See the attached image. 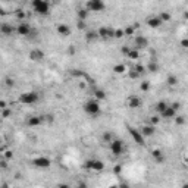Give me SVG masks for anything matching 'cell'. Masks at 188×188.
I'll list each match as a JSON object with an SVG mask.
<instances>
[{
    "label": "cell",
    "mask_w": 188,
    "mask_h": 188,
    "mask_svg": "<svg viewBox=\"0 0 188 188\" xmlns=\"http://www.w3.org/2000/svg\"><path fill=\"white\" fill-rule=\"evenodd\" d=\"M84 112L93 118H97L102 112V107H100V102L97 99H91L88 102H85L84 104Z\"/></svg>",
    "instance_id": "1"
},
{
    "label": "cell",
    "mask_w": 188,
    "mask_h": 188,
    "mask_svg": "<svg viewBox=\"0 0 188 188\" xmlns=\"http://www.w3.org/2000/svg\"><path fill=\"white\" fill-rule=\"evenodd\" d=\"M32 8L41 16H47L50 13V3L47 0H32Z\"/></svg>",
    "instance_id": "2"
},
{
    "label": "cell",
    "mask_w": 188,
    "mask_h": 188,
    "mask_svg": "<svg viewBox=\"0 0 188 188\" xmlns=\"http://www.w3.org/2000/svg\"><path fill=\"white\" fill-rule=\"evenodd\" d=\"M110 151L113 156H122L124 151H125V144L122 140H118V138H113V141L110 143Z\"/></svg>",
    "instance_id": "3"
},
{
    "label": "cell",
    "mask_w": 188,
    "mask_h": 188,
    "mask_svg": "<svg viewBox=\"0 0 188 188\" xmlns=\"http://www.w3.org/2000/svg\"><path fill=\"white\" fill-rule=\"evenodd\" d=\"M84 168L88 171H94V172H100L104 169V163L99 159H90L84 163Z\"/></svg>",
    "instance_id": "4"
},
{
    "label": "cell",
    "mask_w": 188,
    "mask_h": 188,
    "mask_svg": "<svg viewBox=\"0 0 188 188\" xmlns=\"http://www.w3.org/2000/svg\"><path fill=\"white\" fill-rule=\"evenodd\" d=\"M19 102L24 104H34L38 102V94L35 91H28V93H24L19 96Z\"/></svg>",
    "instance_id": "5"
},
{
    "label": "cell",
    "mask_w": 188,
    "mask_h": 188,
    "mask_svg": "<svg viewBox=\"0 0 188 188\" xmlns=\"http://www.w3.org/2000/svg\"><path fill=\"white\" fill-rule=\"evenodd\" d=\"M87 9L90 12H102L106 9V5L103 0H88L87 2Z\"/></svg>",
    "instance_id": "6"
},
{
    "label": "cell",
    "mask_w": 188,
    "mask_h": 188,
    "mask_svg": "<svg viewBox=\"0 0 188 188\" xmlns=\"http://www.w3.org/2000/svg\"><path fill=\"white\" fill-rule=\"evenodd\" d=\"M128 132L131 134L132 140L135 141V143H137L138 146H144V143H146L144 138H146V137H144L143 134H141V131H140V129H135V128L129 126V128H128Z\"/></svg>",
    "instance_id": "7"
},
{
    "label": "cell",
    "mask_w": 188,
    "mask_h": 188,
    "mask_svg": "<svg viewBox=\"0 0 188 188\" xmlns=\"http://www.w3.org/2000/svg\"><path fill=\"white\" fill-rule=\"evenodd\" d=\"M32 163H34V166L35 168H40V169H47V168H50V164H52V160L49 159V157H35L34 160H32Z\"/></svg>",
    "instance_id": "8"
},
{
    "label": "cell",
    "mask_w": 188,
    "mask_h": 188,
    "mask_svg": "<svg viewBox=\"0 0 188 188\" xmlns=\"http://www.w3.org/2000/svg\"><path fill=\"white\" fill-rule=\"evenodd\" d=\"M16 34L18 35H22V37H28L31 34V27H30V24L27 22H21L18 24V27H16Z\"/></svg>",
    "instance_id": "9"
},
{
    "label": "cell",
    "mask_w": 188,
    "mask_h": 188,
    "mask_svg": "<svg viewBox=\"0 0 188 188\" xmlns=\"http://www.w3.org/2000/svg\"><path fill=\"white\" fill-rule=\"evenodd\" d=\"M134 46H135V49H138V50L147 49V47H149V40H147V37H144V35H137L135 40H134Z\"/></svg>",
    "instance_id": "10"
},
{
    "label": "cell",
    "mask_w": 188,
    "mask_h": 188,
    "mask_svg": "<svg viewBox=\"0 0 188 188\" xmlns=\"http://www.w3.org/2000/svg\"><path fill=\"white\" fill-rule=\"evenodd\" d=\"M97 32H99V37H100V38H104V40L115 37V30L107 28V27H100V28L97 30Z\"/></svg>",
    "instance_id": "11"
},
{
    "label": "cell",
    "mask_w": 188,
    "mask_h": 188,
    "mask_svg": "<svg viewBox=\"0 0 188 188\" xmlns=\"http://www.w3.org/2000/svg\"><path fill=\"white\" fill-rule=\"evenodd\" d=\"M126 104H128V107H131V109H138V107L143 106V100H141L138 96H131V97L128 99Z\"/></svg>",
    "instance_id": "12"
},
{
    "label": "cell",
    "mask_w": 188,
    "mask_h": 188,
    "mask_svg": "<svg viewBox=\"0 0 188 188\" xmlns=\"http://www.w3.org/2000/svg\"><path fill=\"white\" fill-rule=\"evenodd\" d=\"M175 116H176V110L172 106H168L160 113V118H163V119H175Z\"/></svg>",
    "instance_id": "13"
},
{
    "label": "cell",
    "mask_w": 188,
    "mask_h": 188,
    "mask_svg": "<svg viewBox=\"0 0 188 188\" xmlns=\"http://www.w3.org/2000/svg\"><path fill=\"white\" fill-rule=\"evenodd\" d=\"M162 24H163V21L160 19V16H150V18L147 19V25H149L150 28H153V30L162 27Z\"/></svg>",
    "instance_id": "14"
},
{
    "label": "cell",
    "mask_w": 188,
    "mask_h": 188,
    "mask_svg": "<svg viewBox=\"0 0 188 188\" xmlns=\"http://www.w3.org/2000/svg\"><path fill=\"white\" fill-rule=\"evenodd\" d=\"M56 31L60 37H68L70 35V27L66 25V24H59V25L56 27Z\"/></svg>",
    "instance_id": "15"
},
{
    "label": "cell",
    "mask_w": 188,
    "mask_h": 188,
    "mask_svg": "<svg viewBox=\"0 0 188 188\" xmlns=\"http://www.w3.org/2000/svg\"><path fill=\"white\" fill-rule=\"evenodd\" d=\"M28 56H30V59H31L32 62H41V60L44 59V53H43L40 49H34V50H31Z\"/></svg>",
    "instance_id": "16"
},
{
    "label": "cell",
    "mask_w": 188,
    "mask_h": 188,
    "mask_svg": "<svg viewBox=\"0 0 188 188\" xmlns=\"http://www.w3.org/2000/svg\"><path fill=\"white\" fill-rule=\"evenodd\" d=\"M16 30L10 25V24H8V22H5V24H2V27H0V32H2L3 35H6V37H9V35H12L13 32H15Z\"/></svg>",
    "instance_id": "17"
},
{
    "label": "cell",
    "mask_w": 188,
    "mask_h": 188,
    "mask_svg": "<svg viewBox=\"0 0 188 188\" xmlns=\"http://www.w3.org/2000/svg\"><path fill=\"white\" fill-rule=\"evenodd\" d=\"M141 134H143L144 137H153L154 135V132H156V128H154V125H144V126H141Z\"/></svg>",
    "instance_id": "18"
},
{
    "label": "cell",
    "mask_w": 188,
    "mask_h": 188,
    "mask_svg": "<svg viewBox=\"0 0 188 188\" xmlns=\"http://www.w3.org/2000/svg\"><path fill=\"white\" fill-rule=\"evenodd\" d=\"M151 157L157 162V163H162V162H164V154L159 150V149H154V150H151Z\"/></svg>",
    "instance_id": "19"
},
{
    "label": "cell",
    "mask_w": 188,
    "mask_h": 188,
    "mask_svg": "<svg viewBox=\"0 0 188 188\" xmlns=\"http://www.w3.org/2000/svg\"><path fill=\"white\" fill-rule=\"evenodd\" d=\"M41 122H43L41 116H31V118H28L27 125H28V126H38Z\"/></svg>",
    "instance_id": "20"
},
{
    "label": "cell",
    "mask_w": 188,
    "mask_h": 188,
    "mask_svg": "<svg viewBox=\"0 0 188 188\" xmlns=\"http://www.w3.org/2000/svg\"><path fill=\"white\" fill-rule=\"evenodd\" d=\"M94 99H97L99 102H102V100H106V93L103 91V90H100V88H96L94 90Z\"/></svg>",
    "instance_id": "21"
},
{
    "label": "cell",
    "mask_w": 188,
    "mask_h": 188,
    "mask_svg": "<svg viewBox=\"0 0 188 188\" xmlns=\"http://www.w3.org/2000/svg\"><path fill=\"white\" fill-rule=\"evenodd\" d=\"M126 57H128V59H134V60H135V59H140V50L135 49V47H132V49H129Z\"/></svg>",
    "instance_id": "22"
},
{
    "label": "cell",
    "mask_w": 188,
    "mask_h": 188,
    "mask_svg": "<svg viewBox=\"0 0 188 188\" xmlns=\"http://www.w3.org/2000/svg\"><path fill=\"white\" fill-rule=\"evenodd\" d=\"M113 72H115V74H119V75H122V74H125V72H126V66H125V65H122V63H119V65H115V66H113Z\"/></svg>",
    "instance_id": "23"
},
{
    "label": "cell",
    "mask_w": 188,
    "mask_h": 188,
    "mask_svg": "<svg viewBox=\"0 0 188 188\" xmlns=\"http://www.w3.org/2000/svg\"><path fill=\"white\" fill-rule=\"evenodd\" d=\"M146 68H147L149 72H157V70H159V65H157L156 62H153V60H150L149 65H147Z\"/></svg>",
    "instance_id": "24"
},
{
    "label": "cell",
    "mask_w": 188,
    "mask_h": 188,
    "mask_svg": "<svg viewBox=\"0 0 188 188\" xmlns=\"http://www.w3.org/2000/svg\"><path fill=\"white\" fill-rule=\"evenodd\" d=\"M166 82H168L169 87H175V85H178V77H175V75H169L168 79H166Z\"/></svg>",
    "instance_id": "25"
},
{
    "label": "cell",
    "mask_w": 188,
    "mask_h": 188,
    "mask_svg": "<svg viewBox=\"0 0 188 188\" xmlns=\"http://www.w3.org/2000/svg\"><path fill=\"white\" fill-rule=\"evenodd\" d=\"M85 38H87V41H93V40L99 38V32L97 31H88L87 35H85Z\"/></svg>",
    "instance_id": "26"
},
{
    "label": "cell",
    "mask_w": 188,
    "mask_h": 188,
    "mask_svg": "<svg viewBox=\"0 0 188 188\" xmlns=\"http://www.w3.org/2000/svg\"><path fill=\"white\" fill-rule=\"evenodd\" d=\"M168 106H169V104H168L166 102H163V100H162V102H159V103L156 104V110H157L159 113H162V112H163L164 109H166Z\"/></svg>",
    "instance_id": "27"
},
{
    "label": "cell",
    "mask_w": 188,
    "mask_h": 188,
    "mask_svg": "<svg viewBox=\"0 0 188 188\" xmlns=\"http://www.w3.org/2000/svg\"><path fill=\"white\" fill-rule=\"evenodd\" d=\"M134 69H135V70H137V72H138V74H140V75H143V74H144V72H146V70H147V68H146V66H144V65H141V63H137V65H135V68H134Z\"/></svg>",
    "instance_id": "28"
},
{
    "label": "cell",
    "mask_w": 188,
    "mask_h": 188,
    "mask_svg": "<svg viewBox=\"0 0 188 188\" xmlns=\"http://www.w3.org/2000/svg\"><path fill=\"white\" fill-rule=\"evenodd\" d=\"M160 19L163 21V22H168V21H171V13L169 12H160Z\"/></svg>",
    "instance_id": "29"
},
{
    "label": "cell",
    "mask_w": 188,
    "mask_h": 188,
    "mask_svg": "<svg viewBox=\"0 0 188 188\" xmlns=\"http://www.w3.org/2000/svg\"><path fill=\"white\" fill-rule=\"evenodd\" d=\"M140 90L144 91V93L149 91V90H150V82H149V81H143V82L140 84Z\"/></svg>",
    "instance_id": "30"
},
{
    "label": "cell",
    "mask_w": 188,
    "mask_h": 188,
    "mask_svg": "<svg viewBox=\"0 0 188 188\" xmlns=\"http://www.w3.org/2000/svg\"><path fill=\"white\" fill-rule=\"evenodd\" d=\"M124 31H125V35H134L135 34V27L134 25H128Z\"/></svg>",
    "instance_id": "31"
},
{
    "label": "cell",
    "mask_w": 188,
    "mask_h": 188,
    "mask_svg": "<svg viewBox=\"0 0 188 188\" xmlns=\"http://www.w3.org/2000/svg\"><path fill=\"white\" fill-rule=\"evenodd\" d=\"M87 15H88V9H79V10H78V18H79V19L84 21V19L87 18Z\"/></svg>",
    "instance_id": "32"
},
{
    "label": "cell",
    "mask_w": 188,
    "mask_h": 188,
    "mask_svg": "<svg viewBox=\"0 0 188 188\" xmlns=\"http://www.w3.org/2000/svg\"><path fill=\"white\" fill-rule=\"evenodd\" d=\"M15 15H16V18H18V19H19L21 22H22L24 19H25V16H27V15H25V12H24V10H21V9H18Z\"/></svg>",
    "instance_id": "33"
},
{
    "label": "cell",
    "mask_w": 188,
    "mask_h": 188,
    "mask_svg": "<svg viewBox=\"0 0 188 188\" xmlns=\"http://www.w3.org/2000/svg\"><path fill=\"white\" fill-rule=\"evenodd\" d=\"M175 124L179 125V126L184 125V124H185V118H184V116H175Z\"/></svg>",
    "instance_id": "34"
},
{
    "label": "cell",
    "mask_w": 188,
    "mask_h": 188,
    "mask_svg": "<svg viewBox=\"0 0 188 188\" xmlns=\"http://www.w3.org/2000/svg\"><path fill=\"white\" fill-rule=\"evenodd\" d=\"M103 140L106 141V143H112V141H113V137H112L110 132H104V134H103Z\"/></svg>",
    "instance_id": "35"
},
{
    "label": "cell",
    "mask_w": 188,
    "mask_h": 188,
    "mask_svg": "<svg viewBox=\"0 0 188 188\" xmlns=\"http://www.w3.org/2000/svg\"><path fill=\"white\" fill-rule=\"evenodd\" d=\"M124 35H125L124 30H115V38H122Z\"/></svg>",
    "instance_id": "36"
},
{
    "label": "cell",
    "mask_w": 188,
    "mask_h": 188,
    "mask_svg": "<svg viewBox=\"0 0 188 188\" xmlns=\"http://www.w3.org/2000/svg\"><path fill=\"white\" fill-rule=\"evenodd\" d=\"M138 77H141L138 72H137V70L135 69H132V70H129V78H132V79H137Z\"/></svg>",
    "instance_id": "37"
},
{
    "label": "cell",
    "mask_w": 188,
    "mask_h": 188,
    "mask_svg": "<svg viewBox=\"0 0 188 188\" xmlns=\"http://www.w3.org/2000/svg\"><path fill=\"white\" fill-rule=\"evenodd\" d=\"M122 172V166H121V164H116V166L113 168V173L115 175H119Z\"/></svg>",
    "instance_id": "38"
},
{
    "label": "cell",
    "mask_w": 188,
    "mask_h": 188,
    "mask_svg": "<svg viewBox=\"0 0 188 188\" xmlns=\"http://www.w3.org/2000/svg\"><path fill=\"white\" fill-rule=\"evenodd\" d=\"M181 47H182V49H188V37L181 40Z\"/></svg>",
    "instance_id": "39"
},
{
    "label": "cell",
    "mask_w": 188,
    "mask_h": 188,
    "mask_svg": "<svg viewBox=\"0 0 188 188\" xmlns=\"http://www.w3.org/2000/svg\"><path fill=\"white\" fill-rule=\"evenodd\" d=\"M150 122H151V125H156V124H159V122H160V118H159V116H151Z\"/></svg>",
    "instance_id": "40"
},
{
    "label": "cell",
    "mask_w": 188,
    "mask_h": 188,
    "mask_svg": "<svg viewBox=\"0 0 188 188\" xmlns=\"http://www.w3.org/2000/svg\"><path fill=\"white\" fill-rule=\"evenodd\" d=\"M12 113V110H9V109H3V113H2V118H8L9 115Z\"/></svg>",
    "instance_id": "41"
},
{
    "label": "cell",
    "mask_w": 188,
    "mask_h": 188,
    "mask_svg": "<svg viewBox=\"0 0 188 188\" xmlns=\"http://www.w3.org/2000/svg\"><path fill=\"white\" fill-rule=\"evenodd\" d=\"M78 28H79V30H84V28H85V22H84L82 19H79V22H78Z\"/></svg>",
    "instance_id": "42"
},
{
    "label": "cell",
    "mask_w": 188,
    "mask_h": 188,
    "mask_svg": "<svg viewBox=\"0 0 188 188\" xmlns=\"http://www.w3.org/2000/svg\"><path fill=\"white\" fill-rule=\"evenodd\" d=\"M128 52H129V47H128V46H122V53H124L125 56L128 55Z\"/></svg>",
    "instance_id": "43"
},
{
    "label": "cell",
    "mask_w": 188,
    "mask_h": 188,
    "mask_svg": "<svg viewBox=\"0 0 188 188\" xmlns=\"http://www.w3.org/2000/svg\"><path fill=\"white\" fill-rule=\"evenodd\" d=\"M68 53H69V55H74V53H75V49H74V46H69V49H68Z\"/></svg>",
    "instance_id": "44"
},
{
    "label": "cell",
    "mask_w": 188,
    "mask_h": 188,
    "mask_svg": "<svg viewBox=\"0 0 188 188\" xmlns=\"http://www.w3.org/2000/svg\"><path fill=\"white\" fill-rule=\"evenodd\" d=\"M0 164H2V168H3V169H6V168H8V162H6L5 159H3L2 162H0Z\"/></svg>",
    "instance_id": "45"
},
{
    "label": "cell",
    "mask_w": 188,
    "mask_h": 188,
    "mask_svg": "<svg viewBox=\"0 0 188 188\" xmlns=\"http://www.w3.org/2000/svg\"><path fill=\"white\" fill-rule=\"evenodd\" d=\"M5 157H6V159H12V157H13L12 151H6V153H5Z\"/></svg>",
    "instance_id": "46"
},
{
    "label": "cell",
    "mask_w": 188,
    "mask_h": 188,
    "mask_svg": "<svg viewBox=\"0 0 188 188\" xmlns=\"http://www.w3.org/2000/svg\"><path fill=\"white\" fill-rule=\"evenodd\" d=\"M8 106H6V102L5 100H2V102H0V109H6Z\"/></svg>",
    "instance_id": "47"
},
{
    "label": "cell",
    "mask_w": 188,
    "mask_h": 188,
    "mask_svg": "<svg viewBox=\"0 0 188 188\" xmlns=\"http://www.w3.org/2000/svg\"><path fill=\"white\" fill-rule=\"evenodd\" d=\"M171 106H172V107H173V109H175V110H178V109H179V106H181V104H179V103H172V104H171Z\"/></svg>",
    "instance_id": "48"
},
{
    "label": "cell",
    "mask_w": 188,
    "mask_h": 188,
    "mask_svg": "<svg viewBox=\"0 0 188 188\" xmlns=\"http://www.w3.org/2000/svg\"><path fill=\"white\" fill-rule=\"evenodd\" d=\"M8 85H9V87L13 85V81H12V79H8Z\"/></svg>",
    "instance_id": "49"
},
{
    "label": "cell",
    "mask_w": 188,
    "mask_h": 188,
    "mask_svg": "<svg viewBox=\"0 0 188 188\" xmlns=\"http://www.w3.org/2000/svg\"><path fill=\"white\" fill-rule=\"evenodd\" d=\"M184 18H185V19L188 21V12H185V13H184Z\"/></svg>",
    "instance_id": "50"
},
{
    "label": "cell",
    "mask_w": 188,
    "mask_h": 188,
    "mask_svg": "<svg viewBox=\"0 0 188 188\" xmlns=\"http://www.w3.org/2000/svg\"><path fill=\"white\" fill-rule=\"evenodd\" d=\"M185 163H187V164H188V156H187V157H185Z\"/></svg>",
    "instance_id": "51"
},
{
    "label": "cell",
    "mask_w": 188,
    "mask_h": 188,
    "mask_svg": "<svg viewBox=\"0 0 188 188\" xmlns=\"http://www.w3.org/2000/svg\"><path fill=\"white\" fill-rule=\"evenodd\" d=\"M187 37H188V32H187Z\"/></svg>",
    "instance_id": "52"
}]
</instances>
